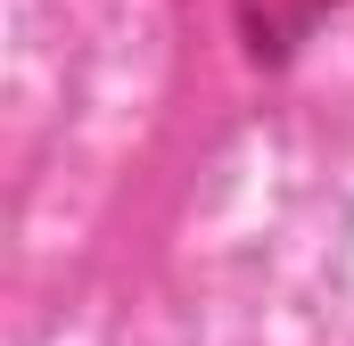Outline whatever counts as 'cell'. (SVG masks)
I'll return each instance as SVG.
<instances>
[{
	"label": "cell",
	"mask_w": 354,
	"mask_h": 346,
	"mask_svg": "<svg viewBox=\"0 0 354 346\" xmlns=\"http://www.w3.org/2000/svg\"><path fill=\"white\" fill-rule=\"evenodd\" d=\"M346 0H231V25H239V50L256 66H288Z\"/></svg>",
	"instance_id": "obj_1"
}]
</instances>
